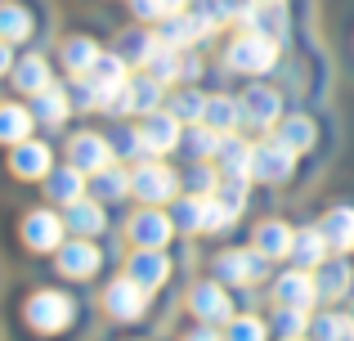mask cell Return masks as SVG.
Instances as JSON below:
<instances>
[{
    "label": "cell",
    "mask_w": 354,
    "mask_h": 341,
    "mask_svg": "<svg viewBox=\"0 0 354 341\" xmlns=\"http://www.w3.org/2000/svg\"><path fill=\"white\" fill-rule=\"evenodd\" d=\"M283 341H305V337H283Z\"/></svg>",
    "instance_id": "obj_49"
},
{
    "label": "cell",
    "mask_w": 354,
    "mask_h": 341,
    "mask_svg": "<svg viewBox=\"0 0 354 341\" xmlns=\"http://www.w3.org/2000/svg\"><path fill=\"white\" fill-rule=\"evenodd\" d=\"M113 144H108V135H95V131H81V135H72L68 140V162L77 171H86V175H99L104 167H113Z\"/></svg>",
    "instance_id": "obj_10"
},
{
    "label": "cell",
    "mask_w": 354,
    "mask_h": 341,
    "mask_svg": "<svg viewBox=\"0 0 354 341\" xmlns=\"http://www.w3.org/2000/svg\"><path fill=\"white\" fill-rule=\"evenodd\" d=\"M162 50V41H157V32H121V45H117V54L130 63V68H148L153 63V54Z\"/></svg>",
    "instance_id": "obj_31"
},
{
    "label": "cell",
    "mask_w": 354,
    "mask_h": 341,
    "mask_svg": "<svg viewBox=\"0 0 354 341\" xmlns=\"http://www.w3.org/2000/svg\"><path fill=\"white\" fill-rule=\"evenodd\" d=\"M99 265H104V252L90 238H72L59 247V274H68V279H90Z\"/></svg>",
    "instance_id": "obj_17"
},
{
    "label": "cell",
    "mask_w": 354,
    "mask_h": 341,
    "mask_svg": "<svg viewBox=\"0 0 354 341\" xmlns=\"http://www.w3.org/2000/svg\"><path fill=\"white\" fill-rule=\"evenodd\" d=\"M292 261L301 265V270H319V265L328 261V238H323L319 225L296 229V238H292Z\"/></svg>",
    "instance_id": "obj_22"
},
{
    "label": "cell",
    "mask_w": 354,
    "mask_h": 341,
    "mask_svg": "<svg viewBox=\"0 0 354 341\" xmlns=\"http://www.w3.org/2000/svg\"><path fill=\"white\" fill-rule=\"evenodd\" d=\"M68 211V229L77 238H95V234H104L108 229V211H104V202L99 198H81V202H72V207H63Z\"/></svg>",
    "instance_id": "obj_20"
},
{
    "label": "cell",
    "mask_w": 354,
    "mask_h": 341,
    "mask_svg": "<svg viewBox=\"0 0 354 341\" xmlns=\"http://www.w3.org/2000/svg\"><path fill=\"white\" fill-rule=\"evenodd\" d=\"M319 229L332 252H354V207H332Z\"/></svg>",
    "instance_id": "obj_27"
},
{
    "label": "cell",
    "mask_w": 354,
    "mask_h": 341,
    "mask_svg": "<svg viewBox=\"0 0 354 341\" xmlns=\"http://www.w3.org/2000/svg\"><path fill=\"white\" fill-rule=\"evenodd\" d=\"M198 9L202 18H207L211 27H225V23H238V14H242V0H198Z\"/></svg>",
    "instance_id": "obj_41"
},
{
    "label": "cell",
    "mask_w": 354,
    "mask_h": 341,
    "mask_svg": "<svg viewBox=\"0 0 354 341\" xmlns=\"http://www.w3.org/2000/svg\"><path fill=\"white\" fill-rule=\"evenodd\" d=\"M9 81H14V90L18 95H41V90H50L54 86V77H50V63L41 59V54H27V59H18L14 63V72H9Z\"/></svg>",
    "instance_id": "obj_21"
},
{
    "label": "cell",
    "mask_w": 354,
    "mask_h": 341,
    "mask_svg": "<svg viewBox=\"0 0 354 341\" xmlns=\"http://www.w3.org/2000/svg\"><path fill=\"white\" fill-rule=\"evenodd\" d=\"M256 5H283V0H256Z\"/></svg>",
    "instance_id": "obj_48"
},
{
    "label": "cell",
    "mask_w": 354,
    "mask_h": 341,
    "mask_svg": "<svg viewBox=\"0 0 354 341\" xmlns=\"http://www.w3.org/2000/svg\"><path fill=\"white\" fill-rule=\"evenodd\" d=\"M171 220L180 234H202V220H207V198H198V193H189V198H180L171 207Z\"/></svg>",
    "instance_id": "obj_34"
},
{
    "label": "cell",
    "mask_w": 354,
    "mask_h": 341,
    "mask_svg": "<svg viewBox=\"0 0 354 341\" xmlns=\"http://www.w3.org/2000/svg\"><path fill=\"white\" fill-rule=\"evenodd\" d=\"M292 238L296 229H287V220H265V225H256V252L269 261H283V256H292Z\"/></svg>",
    "instance_id": "obj_24"
},
{
    "label": "cell",
    "mask_w": 354,
    "mask_h": 341,
    "mask_svg": "<svg viewBox=\"0 0 354 341\" xmlns=\"http://www.w3.org/2000/svg\"><path fill=\"white\" fill-rule=\"evenodd\" d=\"M207 99H211V95H202V90L184 86V90H175V95H171V104H166V108H171L180 122L193 126V122H202V117H207Z\"/></svg>",
    "instance_id": "obj_35"
},
{
    "label": "cell",
    "mask_w": 354,
    "mask_h": 341,
    "mask_svg": "<svg viewBox=\"0 0 354 341\" xmlns=\"http://www.w3.org/2000/svg\"><path fill=\"white\" fill-rule=\"evenodd\" d=\"M126 274L153 292V288H162V283L171 279V256H166L162 247H135V256L126 261Z\"/></svg>",
    "instance_id": "obj_14"
},
{
    "label": "cell",
    "mask_w": 354,
    "mask_h": 341,
    "mask_svg": "<svg viewBox=\"0 0 354 341\" xmlns=\"http://www.w3.org/2000/svg\"><path fill=\"white\" fill-rule=\"evenodd\" d=\"M104 310L108 319H117V324H135V319H144L148 310V288L144 283H135L130 274H121L104 288Z\"/></svg>",
    "instance_id": "obj_6"
},
{
    "label": "cell",
    "mask_w": 354,
    "mask_h": 341,
    "mask_svg": "<svg viewBox=\"0 0 354 341\" xmlns=\"http://www.w3.org/2000/svg\"><path fill=\"white\" fill-rule=\"evenodd\" d=\"M90 193H95L99 202H121L130 193V175L121 171V167H104L95 175V184H90Z\"/></svg>",
    "instance_id": "obj_36"
},
{
    "label": "cell",
    "mask_w": 354,
    "mask_h": 341,
    "mask_svg": "<svg viewBox=\"0 0 354 341\" xmlns=\"http://www.w3.org/2000/svg\"><path fill=\"white\" fill-rule=\"evenodd\" d=\"M108 144H113L117 158H135V162L148 158V144H144V135H139V126H117V131L108 135Z\"/></svg>",
    "instance_id": "obj_39"
},
{
    "label": "cell",
    "mask_w": 354,
    "mask_h": 341,
    "mask_svg": "<svg viewBox=\"0 0 354 341\" xmlns=\"http://www.w3.org/2000/svg\"><path fill=\"white\" fill-rule=\"evenodd\" d=\"M305 328H310V319H305V310L278 306V315H274V333H278V337H305Z\"/></svg>",
    "instance_id": "obj_42"
},
{
    "label": "cell",
    "mask_w": 354,
    "mask_h": 341,
    "mask_svg": "<svg viewBox=\"0 0 354 341\" xmlns=\"http://www.w3.org/2000/svg\"><path fill=\"white\" fill-rule=\"evenodd\" d=\"M189 5H193V0H166V14H184Z\"/></svg>",
    "instance_id": "obj_47"
},
{
    "label": "cell",
    "mask_w": 354,
    "mask_h": 341,
    "mask_svg": "<svg viewBox=\"0 0 354 341\" xmlns=\"http://www.w3.org/2000/svg\"><path fill=\"white\" fill-rule=\"evenodd\" d=\"M278 140H283L287 149H296V153H310L314 144H319V122L305 117V113H292V117L278 122Z\"/></svg>",
    "instance_id": "obj_26"
},
{
    "label": "cell",
    "mask_w": 354,
    "mask_h": 341,
    "mask_svg": "<svg viewBox=\"0 0 354 341\" xmlns=\"http://www.w3.org/2000/svg\"><path fill=\"white\" fill-rule=\"evenodd\" d=\"M310 328H314V341H354V315L328 310V315H319Z\"/></svg>",
    "instance_id": "obj_37"
},
{
    "label": "cell",
    "mask_w": 354,
    "mask_h": 341,
    "mask_svg": "<svg viewBox=\"0 0 354 341\" xmlns=\"http://www.w3.org/2000/svg\"><path fill=\"white\" fill-rule=\"evenodd\" d=\"M14 72V54H9V41H0V77Z\"/></svg>",
    "instance_id": "obj_46"
},
{
    "label": "cell",
    "mask_w": 354,
    "mask_h": 341,
    "mask_svg": "<svg viewBox=\"0 0 354 341\" xmlns=\"http://www.w3.org/2000/svg\"><path fill=\"white\" fill-rule=\"evenodd\" d=\"M32 113H36V122H41V126H63V122H68V113H72V90H63V86L41 90L36 104H32Z\"/></svg>",
    "instance_id": "obj_28"
},
{
    "label": "cell",
    "mask_w": 354,
    "mask_h": 341,
    "mask_svg": "<svg viewBox=\"0 0 354 341\" xmlns=\"http://www.w3.org/2000/svg\"><path fill=\"white\" fill-rule=\"evenodd\" d=\"M350 297H354V292H350Z\"/></svg>",
    "instance_id": "obj_50"
},
{
    "label": "cell",
    "mask_w": 354,
    "mask_h": 341,
    "mask_svg": "<svg viewBox=\"0 0 354 341\" xmlns=\"http://www.w3.org/2000/svg\"><path fill=\"white\" fill-rule=\"evenodd\" d=\"M211 274H216L225 288H251L269 274V256H260L256 247H229L211 261Z\"/></svg>",
    "instance_id": "obj_2"
},
{
    "label": "cell",
    "mask_w": 354,
    "mask_h": 341,
    "mask_svg": "<svg viewBox=\"0 0 354 341\" xmlns=\"http://www.w3.org/2000/svg\"><path fill=\"white\" fill-rule=\"evenodd\" d=\"M180 126H184V122L171 113V108L144 113V122H139V135H144V144H148V158H162V153L180 149V140H184V131H180Z\"/></svg>",
    "instance_id": "obj_9"
},
{
    "label": "cell",
    "mask_w": 354,
    "mask_h": 341,
    "mask_svg": "<svg viewBox=\"0 0 354 341\" xmlns=\"http://www.w3.org/2000/svg\"><path fill=\"white\" fill-rule=\"evenodd\" d=\"M184 341H225V337H220V333H216L211 324H198L193 333H184Z\"/></svg>",
    "instance_id": "obj_45"
},
{
    "label": "cell",
    "mask_w": 354,
    "mask_h": 341,
    "mask_svg": "<svg viewBox=\"0 0 354 341\" xmlns=\"http://www.w3.org/2000/svg\"><path fill=\"white\" fill-rule=\"evenodd\" d=\"M99 54L104 50H99L90 36H68V41L59 45V59H63V72H68V77H86V72L95 68Z\"/></svg>",
    "instance_id": "obj_23"
},
{
    "label": "cell",
    "mask_w": 354,
    "mask_h": 341,
    "mask_svg": "<svg viewBox=\"0 0 354 341\" xmlns=\"http://www.w3.org/2000/svg\"><path fill=\"white\" fill-rule=\"evenodd\" d=\"M126 234H130V243H135V247H166V243H171V234H175V220L148 207V211H135V216H130Z\"/></svg>",
    "instance_id": "obj_15"
},
{
    "label": "cell",
    "mask_w": 354,
    "mask_h": 341,
    "mask_svg": "<svg viewBox=\"0 0 354 341\" xmlns=\"http://www.w3.org/2000/svg\"><path fill=\"white\" fill-rule=\"evenodd\" d=\"M314 283H319V301H341L354 292V270L346 256H328V261L314 270Z\"/></svg>",
    "instance_id": "obj_18"
},
{
    "label": "cell",
    "mask_w": 354,
    "mask_h": 341,
    "mask_svg": "<svg viewBox=\"0 0 354 341\" xmlns=\"http://www.w3.org/2000/svg\"><path fill=\"white\" fill-rule=\"evenodd\" d=\"M202 122L211 126V131H220V135H234L238 126H242V104L234 95H211L207 99V117Z\"/></svg>",
    "instance_id": "obj_32"
},
{
    "label": "cell",
    "mask_w": 354,
    "mask_h": 341,
    "mask_svg": "<svg viewBox=\"0 0 354 341\" xmlns=\"http://www.w3.org/2000/svg\"><path fill=\"white\" fill-rule=\"evenodd\" d=\"M296 171V149H287L283 140H260L251 144V180L260 184H287Z\"/></svg>",
    "instance_id": "obj_4"
},
{
    "label": "cell",
    "mask_w": 354,
    "mask_h": 341,
    "mask_svg": "<svg viewBox=\"0 0 354 341\" xmlns=\"http://www.w3.org/2000/svg\"><path fill=\"white\" fill-rule=\"evenodd\" d=\"M130 193L135 198H144L148 207H157V202H171L175 193H180V175H175L166 162H139L135 171H130Z\"/></svg>",
    "instance_id": "obj_5"
},
{
    "label": "cell",
    "mask_w": 354,
    "mask_h": 341,
    "mask_svg": "<svg viewBox=\"0 0 354 341\" xmlns=\"http://www.w3.org/2000/svg\"><path fill=\"white\" fill-rule=\"evenodd\" d=\"M32 27H36V18H32L27 5H18V0H0V41L23 45L27 36H32Z\"/></svg>",
    "instance_id": "obj_25"
},
{
    "label": "cell",
    "mask_w": 354,
    "mask_h": 341,
    "mask_svg": "<svg viewBox=\"0 0 354 341\" xmlns=\"http://www.w3.org/2000/svg\"><path fill=\"white\" fill-rule=\"evenodd\" d=\"M45 198L59 202V207L81 202V198H86V171H77L72 162H68V167H59V171H50V175H45Z\"/></svg>",
    "instance_id": "obj_19"
},
{
    "label": "cell",
    "mask_w": 354,
    "mask_h": 341,
    "mask_svg": "<svg viewBox=\"0 0 354 341\" xmlns=\"http://www.w3.org/2000/svg\"><path fill=\"white\" fill-rule=\"evenodd\" d=\"M238 104H242V122H247L251 131H269V126L283 122V95H278L274 86H251Z\"/></svg>",
    "instance_id": "obj_11"
},
{
    "label": "cell",
    "mask_w": 354,
    "mask_h": 341,
    "mask_svg": "<svg viewBox=\"0 0 354 341\" xmlns=\"http://www.w3.org/2000/svg\"><path fill=\"white\" fill-rule=\"evenodd\" d=\"M225 328H229L225 341H265L269 337V324H265V319H256V315H234Z\"/></svg>",
    "instance_id": "obj_40"
},
{
    "label": "cell",
    "mask_w": 354,
    "mask_h": 341,
    "mask_svg": "<svg viewBox=\"0 0 354 341\" xmlns=\"http://www.w3.org/2000/svg\"><path fill=\"white\" fill-rule=\"evenodd\" d=\"M189 310H193L198 324L225 328L229 319H234V297L225 292V283H220V279H207V283H198V288L189 292Z\"/></svg>",
    "instance_id": "obj_7"
},
{
    "label": "cell",
    "mask_w": 354,
    "mask_h": 341,
    "mask_svg": "<svg viewBox=\"0 0 354 341\" xmlns=\"http://www.w3.org/2000/svg\"><path fill=\"white\" fill-rule=\"evenodd\" d=\"M148 72H153L162 86H171V81H184V50H171V45H162V50L153 54V63H148Z\"/></svg>",
    "instance_id": "obj_38"
},
{
    "label": "cell",
    "mask_w": 354,
    "mask_h": 341,
    "mask_svg": "<svg viewBox=\"0 0 354 341\" xmlns=\"http://www.w3.org/2000/svg\"><path fill=\"white\" fill-rule=\"evenodd\" d=\"M72 315H77V301H72L68 292H54V288H41L36 297H27V306H23L27 328H36V333H63V328L72 324Z\"/></svg>",
    "instance_id": "obj_3"
},
{
    "label": "cell",
    "mask_w": 354,
    "mask_h": 341,
    "mask_svg": "<svg viewBox=\"0 0 354 341\" xmlns=\"http://www.w3.org/2000/svg\"><path fill=\"white\" fill-rule=\"evenodd\" d=\"M220 140H225V135L211 131L207 122H193L189 131H184V140H180V153L189 162H207V158H216V153H220Z\"/></svg>",
    "instance_id": "obj_29"
},
{
    "label": "cell",
    "mask_w": 354,
    "mask_h": 341,
    "mask_svg": "<svg viewBox=\"0 0 354 341\" xmlns=\"http://www.w3.org/2000/svg\"><path fill=\"white\" fill-rule=\"evenodd\" d=\"M63 234H68V220L54 216V211H27L23 216V243L32 252H59Z\"/></svg>",
    "instance_id": "obj_12"
},
{
    "label": "cell",
    "mask_w": 354,
    "mask_h": 341,
    "mask_svg": "<svg viewBox=\"0 0 354 341\" xmlns=\"http://www.w3.org/2000/svg\"><path fill=\"white\" fill-rule=\"evenodd\" d=\"M162 81H157L153 77V72H144V77H130L126 81V86H121L117 90V99H113V104H108V113H139V117H144V113H157V108H162Z\"/></svg>",
    "instance_id": "obj_8"
},
{
    "label": "cell",
    "mask_w": 354,
    "mask_h": 341,
    "mask_svg": "<svg viewBox=\"0 0 354 341\" xmlns=\"http://www.w3.org/2000/svg\"><path fill=\"white\" fill-rule=\"evenodd\" d=\"M184 184H189V193H198V198H211L216 193V184H220V175L207 167V162H193L189 175H184Z\"/></svg>",
    "instance_id": "obj_43"
},
{
    "label": "cell",
    "mask_w": 354,
    "mask_h": 341,
    "mask_svg": "<svg viewBox=\"0 0 354 341\" xmlns=\"http://www.w3.org/2000/svg\"><path fill=\"white\" fill-rule=\"evenodd\" d=\"M130 14L139 23H162L166 18V0H130Z\"/></svg>",
    "instance_id": "obj_44"
},
{
    "label": "cell",
    "mask_w": 354,
    "mask_h": 341,
    "mask_svg": "<svg viewBox=\"0 0 354 341\" xmlns=\"http://www.w3.org/2000/svg\"><path fill=\"white\" fill-rule=\"evenodd\" d=\"M278 54H283V45L247 27V32H238L234 41H229L225 68H229V72H242V77H265V72L278 68Z\"/></svg>",
    "instance_id": "obj_1"
},
{
    "label": "cell",
    "mask_w": 354,
    "mask_h": 341,
    "mask_svg": "<svg viewBox=\"0 0 354 341\" xmlns=\"http://www.w3.org/2000/svg\"><path fill=\"white\" fill-rule=\"evenodd\" d=\"M274 301L278 306H292V310H310L314 301H319V283H314V274L310 270H287V274H278L274 279Z\"/></svg>",
    "instance_id": "obj_13"
},
{
    "label": "cell",
    "mask_w": 354,
    "mask_h": 341,
    "mask_svg": "<svg viewBox=\"0 0 354 341\" xmlns=\"http://www.w3.org/2000/svg\"><path fill=\"white\" fill-rule=\"evenodd\" d=\"M9 171H14L18 180H45V175L54 171V153H50V144H41V140H23V144H14Z\"/></svg>",
    "instance_id": "obj_16"
},
{
    "label": "cell",
    "mask_w": 354,
    "mask_h": 341,
    "mask_svg": "<svg viewBox=\"0 0 354 341\" xmlns=\"http://www.w3.org/2000/svg\"><path fill=\"white\" fill-rule=\"evenodd\" d=\"M32 126H36V113L23 104H0V144H23L32 140Z\"/></svg>",
    "instance_id": "obj_30"
},
{
    "label": "cell",
    "mask_w": 354,
    "mask_h": 341,
    "mask_svg": "<svg viewBox=\"0 0 354 341\" xmlns=\"http://www.w3.org/2000/svg\"><path fill=\"white\" fill-rule=\"evenodd\" d=\"M216 162H220V175H247L251 180V144L238 140V135H225V140H220Z\"/></svg>",
    "instance_id": "obj_33"
}]
</instances>
